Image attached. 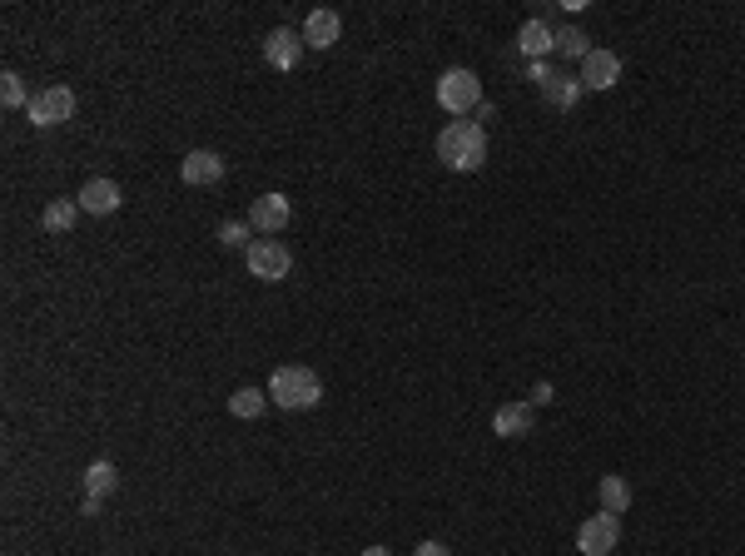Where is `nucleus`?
Masks as SVG:
<instances>
[{"instance_id": "f257e3e1", "label": "nucleus", "mask_w": 745, "mask_h": 556, "mask_svg": "<svg viewBox=\"0 0 745 556\" xmlns=\"http://www.w3.org/2000/svg\"><path fill=\"white\" fill-rule=\"evenodd\" d=\"M438 159L457 174H477L487 164V130L477 120H452L438 135Z\"/></svg>"}, {"instance_id": "f03ea898", "label": "nucleus", "mask_w": 745, "mask_h": 556, "mask_svg": "<svg viewBox=\"0 0 745 556\" xmlns=\"http://www.w3.org/2000/svg\"><path fill=\"white\" fill-rule=\"evenodd\" d=\"M269 403H274V408H284V413L318 408V403H323V383H318V373H313V368H303V363H284V368H274V378H269Z\"/></svg>"}, {"instance_id": "7ed1b4c3", "label": "nucleus", "mask_w": 745, "mask_h": 556, "mask_svg": "<svg viewBox=\"0 0 745 556\" xmlns=\"http://www.w3.org/2000/svg\"><path fill=\"white\" fill-rule=\"evenodd\" d=\"M438 105H443L447 115H457V120L477 115V105H482V80H477V70H462V65L443 70V80H438Z\"/></svg>"}, {"instance_id": "20e7f679", "label": "nucleus", "mask_w": 745, "mask_h": 556, "mask_svg": "<svg viewBox=\"0 0 745 556\" xmlns=\"http://www.w3.org/2000/svg\"><path fill=\"white\" fill-rule=\"evenodd\" d=\"M244 264H249L254 278L279 283V278H289V269H294V254H289V244H279V239H254L249 254H244Z\"/></svg>"}, {"instance_id": "39448f33", "label": "nucleus", "mask_w": 745, "mask_h": 556, "mask_svg": "<svg viewBox=\"0 0 745 556\" xmlns=\"http://www.w3.org/2000/svg\"><path fill=\"white\" fill-rule=\"evenodd\" d=\"M75 115V90L70 85H50V90H40L35 100H30V125L35 130H55V125H65Z\"/></svg>"}, {"instance_id": "423d86ee", "label": "nucleus", "mask_w": 745, "mask_h": 556, "mask_svg": "<svg viewBox=\"0 0 745 556\" xmlns=\"http://www.w3.org/2000/svg\"><path fill=\"white\" fill-rule=\"evenodd\" d=\"M616 542H621V517H611V512H596L577 527V552L582 556H611Z\"/></svg>"}, {"instance_id": "0eeeda50", "label": "nucleus", "mask_w": 745, "mask_h": 556, "mask_svg": "<svg viewBox=\"0 0 745 556\" xmlns=\"http://www.w3.org/2000/svg\"><path fill=\"white\" fill-rule=\"evenodd\" d=\"M289 214H294V209H289V199L269 189V194H259V199L249 204V229H254L259 239H274V234H284V229H289Z\"/></svg>"}, {"instance_id": "6e6552de", "label": "nucleus", "mask_w": 745, "mask_h": 556, "mask_svg": "<svg viewBox=\"0 0 745 556\" xmlns=\"http://www.w3.org/2000/svg\"><path fill=\"white\" fill-rule=\"evenodd\" d=\"M224 154H214V149H189L184 159H179V179L184 184H194V189H204V184H219L224 179Z\"/></svg>"}, {"instance_id": "1a4fd4ad", "label": "nucleus", "mask_w": 745, "mask_h": 556, "mask_svg": "<svg viewBox=\"0 0 745 556\" xmlns=\"http://www.w3.org/2000/svg\"><path fill=\"white\" fill-rule=\"evenodd\" d=\"M537 90H542V100H547L552 110H562V115L577 110V100L587 95V90H582V75H567V70H547V80H542Z\"/></svg>"}, {"instance_id": "9d476101", "label": "nucleus", "mask_w": 745, "mask_h": 556, "mask_svg": "<svg viewBox=\"0 0 745 556\" xmlns=\"http://www.w3.org/2000/svg\"><path fill=\"white\" fill-rule=\"evenodd\" d=\"M621 80V55L616 50H592L587 60H582V90H611Z\"/></svg>"}, {"instance_id": "9b49d317", "label": "nucleus", "mask_w": 745, "mask_h": 556, "mask_svg": "<svg viewBox=\"0 0 745 556\" xmlns=\"http://www.w3.org/2000/svg\"><path fill=\"white\" fill-rule=\"evenodd\" d=\"M264 60H269L274 70H294L298 60H303V35L289 30V25L269 30V40H264Z\"/></svg>"}, {"instance_id": "f8f14e48", "label": "nucleus", "mask_w": 745, "mask_h": 556, "mask_svg": "<svg viewBox=\"0 0 745 556\" xmlns=\"http://www.w3.org/2000/svg\"><path fill=\"white\" fill-rule=\"evenodd\" d=\"M303 45H313V50H328V45H338V35H343V20H338V10H308V20H303Z\"/></svg>"}, {"instance_id": "ddd939ff", "label": "nucleus", "mask_w": 745, "mask_h": 556, "mask_svg": "<svg viewBox=\"0 0 745 556\" xmlns=\"http://www.w3.org/2000/svg\"><path fill=\"white\" fill-rule=\"evenodd\" d=\"M75 199H80V209H85V214H100V219H105V214H115V209L125 204V194H120V184H115V179H90Z\"/></svg>"}, {"instance_id": "4468645a", "label": "nucleus", "mask_w": 745, "mask_h": 556, "mask_svg": "<svg viewBox=\"0 0 745 556\" xmlns=\"http://www.w3.org/2000/svg\"><path fill=\"white\" fill-rule=\"evenodd\" d=\"M517 50H522L527 60H547V50H557V30H552L547 20H527V25L517 30Z\"/></svg>"}, {"instance_id": "2eb2a0df", "label": "nucleus", "mask_w": 745, "mask_h": 556, "mask_svg": "<svg viewBox=\"0 0 745 556\" xmlns=\"http://www.w3.org/2000/svg\"><path fill=\"white\" fill-rule=\"evenodd\" d=\"M492 432L497 437H527L532 432V403H502L492 413Z\"/></svg>"}, {"instance_id": "dca6fc26", "label": "nucleus", "mask_w": 745, "mask_h": 556, "mask_svg": "<svg viewBox=\"0 0 745 556\" xmlns=\"http://www.w3.org/2000/svg\"><path fill=\"white\" fill-rule=\"evenodd\" d=\"M596 497H601V512H611V517H621L626 507H631V482L626 477H616V472H606L601 482H596Z\"/></svg>"}, {"instance_id": "f3484780", "label": "nucleus", "mask_w": 745, "mask_h": 556, "mask_svg": "<svg viewBox=\"0 0 745 556\" xmlns=\"http://www.w3.org/2000/svg\"><path fill=\"white\" fill-rule=\"evenodd\" d=\"M80 214H85V209H80V199H50V204H45V214H40V224H45L50 234H70Z\"/></svg>"}, {"instance_id": "a211bd4d", "label": "nucleus", "mask_w": 745, "mask_h": 556, "mask_svg": "<svg viewBox=\"0 0 745 556\" xmlns=\"http://www.w3.org/2000/svg\"><path fill=\"white\" fill-rule=\"evenodd\" d=\"M115 487H120L115 462H105V457H100V462H90V467H85V497H100V502H105Z\"/></svg>"}, {"instance_id": "6ab92c4d", "label": "nucleus", "mask_w": 745, "mask_h": 556, "mask_svg": "<svg viewBox=\"0 0 745 556\" xmlns=\"http://www.w3.org/2000/svg\"><path fill=\"white\" fill-rule=\"evenodd\" d=\"M264 408H269V393H264V388H239V393H229V417L254 422Z\"/></svg>"}, {"instance_id": "aec40b11", "label": "nucleus", "mask_w": 745, "mask_h": 556, "mask_svg": "<svg viewBox=\"0 0 745 556\" xmlns=\"http://www.w3.org/2000/svg\"><path fill=\"white\" fill-rule=\"evenodd\" d=\"M557 55H567V60H587V55H592L587 30H582V25H562V30H557Z\"/></svg>"}, {"instance_id": "412c9836", "label": "nucleus", "mask_w": 745, "mask_h": 556, "mask_svg": "<svg viewBox=\"0 0 745 556\" xmlns=\"http://www.w3.org/2000/svg\"><path fill=\"white\" fill-rule=\"evenodd\" d=\"M0 105H5V110H30L25 80H20L15 70H5V75H0Z\"/></svg>"}, {"instance_id": "4be33fe9", "label": "nucleus", "mask_w": 745, "mask_h": 556, "mask_svg": "<svg viewBox=\"0 0 745 556\" xmlns=\"http://www.w3.org/2000/svg\"><path fill=\"white\" fill-rule=\"evenodd\" d=\"M249 234H254L249 219H229V224H219V244H224V249H244V254H249V244H254Z\"/></svg>"}, {"instance_id": "5701e85b", "label": "nucleus", "mask_w": 745, "mask_h": 556, "mask_svg": "<svg viewBox=\"0 0 745 556\" xmlns=\"http://www.w3.org/2000/svg\"><path fill=\"white\" fill-rule=\"evenodd\" d=\"M413 556H452V552H447L443 542H423V547H418V552H413Z\"/></svg>"}, {"instance_id": "b1692460", "label": "nucleus", "mask_w": 745, "mask_h": 556, "mask_svg": "<svg viewBox=\"0 0 745 556\" xmlns=\"http://www.w3.org/2000/svg\"><path fill=\"white\" fill-rule=\"evenodd\" d=\"M532 403H552V383H537L532 388Z\"/></svg>"}, {"instance_id": "393cba45", "label": "nucleus", "mask_w": 745, "mask_h": 556, "mask_svg": "<svg viewBox=\"0 0 745 556\" xmlns=\"http://www.w3.org/2000/svg\"><path fill=\"white\" fill-rule=\"evenodd\" d=\"M80 517H100V497H85L80 502Z\"/></svg>"}, {"instance_id": "a878e982", "label": "nucleus", "mask_w": 745, "mask_h": 556, "mask_svg": "<svg viewBox=\"0 0 745 556\" xmlns=\"http://www.w3.org/2000/svg\"><path fill=\"white\" fill-rule=\"evenodd\" d=\"M363 556H393V552H388V547H368Z\"/></svg>"}]
</instances>
